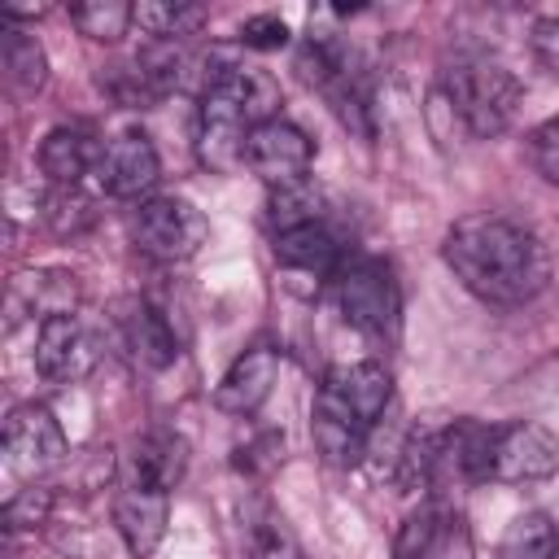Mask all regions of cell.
<instances>
[{
    "label": "cell",
    "instance_id": "obj_29",
    "mask_svg": "<svg viewBox=\"0 0 559 559\" xmlns=\"http://www.w3.org/2000/svg\"><path fill=\"white\" fill-rule=\"evenodd\" d=\"M528 44H533V57L559 79V17H537Z\"/></svg>",
    "mask_w": 559,
    "mask_h": 559
},
{
    "label": "cell",
    "instance_id": "obj_6",
    "mask_svg": "<svg viewBox=\"0 0 559 559\" xmlns=\"http://www.w3.org/2000/svg\"><path fill=\"white\" fill-rule=\"evenodd\" d=\"M4 454L17 476H44L66 459V432L44 402H22L4 419Z\"/></svg>",
    "mask_w": 559,
    "mask_h": 559
},
{
    "label": "cell",
    "instance_id": "obj_10",
    "mask_svg": "<svg viewBox=\"0 0 559 559\" xmlns=\"http://www.w3.org/2000/svg\"><path fill=\"white\" fill-rule=\"evenodd\" d=\"M559 472V437L542 424H507L498 428V441H493V480H507V485H524V480H542Z\"/></svg>",
    "mask_w": 559,
    "mask_h": 559
},
{
    "label": "cell",
    "instance_id": "obj_22",
    "mask_svg": "<svg viewBox=\"0 0 559 559\" xmlns=\"http://www.w3.org/2000/svg\"><path fill=\"white\" fill-rule=\"evenodd\" d=\"M205 17L210 13L201 4H175V0H144V4H135V26L148 39H170V44L197 35L205 26Z\"/></svg>",
    "mask_w": 559,
    "mask_h": 559
},
{
    "label": "cell",
    "instance_id": "obj_13",
    "mask_svg": "<svg viewBox=\"0 0 559 559\" xmlns=\"http://www.w3.org/2000/svg\"><path fill=\"white\" fill-rule=\"evenodd\" d=\"M275 376H280V354L271 345H249L231 367L227 376L218 380L214 389V406L223 415H253L271 389H275Z\"/></svg>",
    "mask_w": 559,
    "mask_h": 559
},
{
    "label": "cell",
    "instance_id": "obj_1",
    "mask_svg": "<svg viewBox=\"0 0 559 559\" xmlns=\"http://www.w3.org/2000/svg\"><path fill=\"white\" fill-rule=\"evenodd\" d=\"M441 258L454 280L493 306H524L550 284V253L542 236L507 214H467L445 240Z\"/></svg>",
    "mask_w": 559,
    "mask_h": 559
},
{
    "label": "cell",
    "instance_id": "obj_18",
    "mask_svg": "<svg viewBox=\"0 0 559 559\" xmlns=\"http://www.w3.org/2000/svg\"><path fill=\"white\" fill-rule=\"evenodd\" d=\"M0 70H4V83L17 96H31L48 83V52L31 31L0 26Z\"/></svg>",
    "mask_w": 559,
    "mask_h": 559
},
{
    "label": "cell",
    "instance_id": "obj_20",
    "mask_svg": "<svg viewBox=\"0 0 559 559\" xmlns=\"http://www.w3.org/2000/svg\"><path fill=\"white\" fill-rule=\"evenodd\" d=\"M450 520H454V511H450L441 498H424V502L397 524L393 559H432V550L441 546Z\"/></svg>",
    "mask_w": 559,
    "mask_h": 559
},
{
    "label": "cell",
    "instance_id": "obj_26",
    "mask_svg": "<svg viewBox=\"0 0 559 559\" xmlns=\"http://www.w3.org/2000/svg\"><path fill=\"white\" fill-rule=\"evenodd\" d=\"M528 162L546 183H559V114L528 131Z\"/></svg>",
    "mask_w": 559,
    "mask_h": 559
},
{
    "label": "cell",
    "instance_id": "obj_21",
    "mask_svg": "<svg viewBox=\"0 0 559 559\" xmlns=\"http://www.w3.org/2000/svg\"><path fill=\"white\" fill-rule=\"evenodd\" d=\"M559 550V528L550 524L546 511H524L507 524L493 559H555Z\"/></svg>",
    "mask_w": 559,
    "mask_h": 559
},
{
    "label": "cell",
    "instance_id": "obj_15",
    "mask_svg": "<svg viewBox=\"0 0 559 559\" xmlns=\"http://www.w3.org/2000/svg\"><path fill=\"white\" fill-rule=\"evenodd\" d=\"M271 249H275V262L288 271V275H310V280H336V271L345 266V249L336 240V231L328 223H314V227H297V231H280L271 236Z\"/></svg>",
    "mask_w": 559,
    "mask_h": 559
},
{
    "label": "cell",
    "instance_id": "obj_16",
    "mask_svg": "<svg viewBox=\"0 0 559 559\" xmlns=\"http://www.w3.org/2000/svg\"><path fill=\"white\" fill-rule=\"evenodd\" d=\"M100 144L83 127H52L39 144V170L52 188H79L83 175L96 170Z\"/></svg>",
    "mask_w": 559,
    "mask_h": 559
},
{
    "label": "cell",
    "instance_id": "obj_4",
    "mask_svg": "<svg viewBox=\"0 0 559 559\" xmlns=\"http://www.w3.org/2000/svg\"><path fill=\"white\" fill-rule=\"evenodd\" d=\"M336 301L341 314L367 332V336H393L397 319H402V293L397 280L389 271V262L380 258H345V266L336 271Z\"/></svg>",
    "mask_w": 559,
    "mask_h": 559
},
{
    "label": "cell",
    "instance_id": "obj_7",
    "mask_svg": "<svg viewBox=\"0 0 559 559\" xmlns=\"http://www.w3.org/2000/svg\"><path fill=\"white\" fill-rule=\"evenodd\" d=\"M96 188L105 197H144L157 188L162 179V157L153 148V140L144 131H122L114 140H100V157H96Z\"/></svg>",
    "mask_w": 559,
    "mask_h": 559
},
{
    "label": "cell",
    "instance_id": "obj_27",
    "mask_svg": "<svg viewBox=\"0 0 559 559\" xmlns=\"http://www.w3.org/2000/svg\"><path fill=\"white\" fill-rule=\"evenodd\" d=\"M288 39H293V31H288V22L275 17V13H258V17H249V22L240 26V44L253 48V52H275V48H284Z\"/></svg>",
    "mask_w": 559,
    "mask_h": 559
},
{
    "label": "cell",
    "instance_id": "obj_14",
    "mask_svg": "<svg viewBox=\"0 0 559 559\" xmlns=\"http://www.w3.org/2000/svg\"><path fill=\"white\" fill-rule=\"evenodd\" d=\"M79 275L61 271V266H39V271H17L13 284H9V314L22 319V314H35L39 323L44 319H57V314H74L79 310Z\"/></svg>",
    "mask_w": 559,
    "mask_h": 559
},
{
    "label": "cell",
    "instance_id": "obj_25",
    "mask_svg": "<svg viewBox=\"0 0 559 559\" xmlns=\"http://www.w3.org/2000/svg\"><path fill=\"white\" fill-rule=\"evenodd\" d=\"M48 515H52V489H44V485H26L4 502V528L9 533L39 528V524H48Z\"/></svg>",
    "mask_w": 559,
    "mask_h": 559
},
{
    "label": "cell",
    "instance_id": "obj_28",
    "mask_svg": "<svg viewBox=\"0 0 559 559\" xmlns=\"http://www.w3.org/2000/svg\"><path fill=\"white\" fill-rule=\"evenodd\" d=\"M44 218L66 236V231H79L83 223H92V210H87V201L79 197V188H57V192L48 197Z\"/></svg>",
    "mask_w": 559,
    "mask_h": 559
},
{
    "label": "cell",
    "instance_id": "obj_23",
    "mask_svg": "<svg viewBox=\"0 0 559 559\" xmlns=\"http://www.w3.org/2000/svg\"><path fill=\"white\" fill-rule=\"evenodd\" d=\"M249 559H306L293 524L266 502H258L249 515Z\"/></svg>",
    "mask_w": 559,
    "mask_h": 559
},
{
    "label": "cell",
    "instance_id": "obj_2",
    "mask_svg": "<svg viewBox=\"0 0 559 559\" xmlns=\"http://www.w3.org/2000/svg\"><path fill=\"white\" fill-rule=\"evenodd\" d=\"M441 96L454 105V114L476 140H489L511 127L524 100V87L493 57H459L454 66L441 70Z\"/></svg>",
    "mask_w": 559,
    "mask_h": 559
},
{
    "label": "cell",
    "instance_id": "obj_8",
    "mask_svg": "<svg viewBox=\"0 0 559 559\" xmlns=\"http://www.w3.org/2000/svg\"><path fill=\"white\" fill-rule=\"evenodd\" d=\"M96 332L79 314H57L35 328V371L52 384H74L96 367Z\"/></svg>",
    "mask_w": 559,
    "mask_h": 559
},
{
    "label": "cell",
    "instance_id": "obj_17",
    "mask_svg": "<svg viewBox=\"0 0 559 559\" xmlns=\"http://www.w3.org/2000/svg\"><path fill=\"white\" fill-rule=\"evenodd\" d=\"M188 472V441L179 432H144L131 450V485L148 489H175Z\"/></svg>",
    "mask_w": 559,
    "mask_h": 559
},
{
    "label": "cell",
    "instance_id": "obj_3",
    "mask_svg": "<svg viewBox=\"0 0 559 559\" xmlns=\"http://www.w3.org/2000/svg\"><path fill=\"white\" fill-rule=\"evenodd\" d=\"M389 402H393V376L380 362H341L319 384L314 419L367 441L380 415L389 411Z\"/></svg>",
    "mask_w": 559,
    "mask_h": 559
},
{
    "label": "cell",
    "instance_id": "obj_30",
    "mask_svg": "<svg viewBox=\"0 0 559 559\" xmlns=\"http://www.w3.org/2000/svg\"><path fill=\"white\" fill-rule=\"evenodd\" d=\"M432 559H476V546H472V533H467V524L454 515L450 520V528H445V537H441V546L432 550Z\"/></svg>",
    "mask_w": 559,
    "mask_h": 559
},
{
    "label": "cell",
    "instance_id": "obj_24",
    "mask_svg": "<svg viewBox=\"0 0 559 559\" xmlns=\"http://www.w3.org/2000/svg\"><path fill=\"white\" fill-rule=\"evenodd\" d=\"M70 22L79 26V35H87L96 44H118L135 26V4H127V0H87V4L70 9Z\"/></svg>",
    "mask_w": 559,
    "mask_h": 559
},
{
    "label": "cell",
    "instance_id": "obj_19",
    "mask_svg": "<svg viewBox=\"0 0 559 559\" xmlns=\"http://www.w3.org/2000/svg\"><path fill=\"white\" fill-rule=\"evenodd\" d=\"M314 223H328V197H323V188L310 175L297 179V183L271 188V201H266V227H271V236L297 231V227H314Z\"/></svg>",
    "mask_w": 559,
    "mask_h": 559
},
{
    "label": "cell",
    "instance_id": "obj_5",
    "mask_svg": "<svg viewBox=\"0 0 559 559\" xmlns=\"http://www.w3.org/2000/svg\"><path fill=\"white\" fill-rule=\"evenodd\" d=\"M210 236L205 214L188 197H148L131 214V240L157 262L192 258Z\"/></svg>",
    "mask_w": 559,
    "mask_h": 559
},
{
    "label": "cell",
    "instance_id": "obj_12",
    "mask_svg": "<svg viewBox=\"0 0 559 559\" xmlns=\"http://www.w3.org/2000/svg\"><path fill=\"white\" fill-rule=\"evenodd\" d=\"M166 520H170V493L166 489H148V485L127 480V489L114 498V528L135 559H148L162 546Z\"/></svg>",
    "mask_w": 559,
    "mask_h": 559
},
{
    "label": "cell",
    "instance_id": "obj_11",
    "mask_svg": "<svg viewBox=\"0 0 559 559\" xmlns=\"http://www.w3.org/2000/svg\"><path fill=\"white\" fill-rule=\"evenodd\" d=\"M114 328H118L127 354L148 371H162V367H170L179 358V341H175L170 319L157 306H148L144 297L114 301Z\"/></svg>",
    "mask_w": 559,
    "mask_h": 559
},
{
    "label": "cell",
    "instance_id": "obj_9",
    "mask_svg": "<svg viewBox=\"0 0 559 559\" xmlns=\"http://www.w3.org/2000/svg\"><path fill=\"white\" fill-rule=\"evenodd\" d=\"M314 162V144L301 127L284 122V118H271V122H258L249 131V148H245V166L271 183V188H284V183H297L306 179Z\"/></svg>",
    "mask_w": 559,
    "mask_h": 559
}]
</instances>
